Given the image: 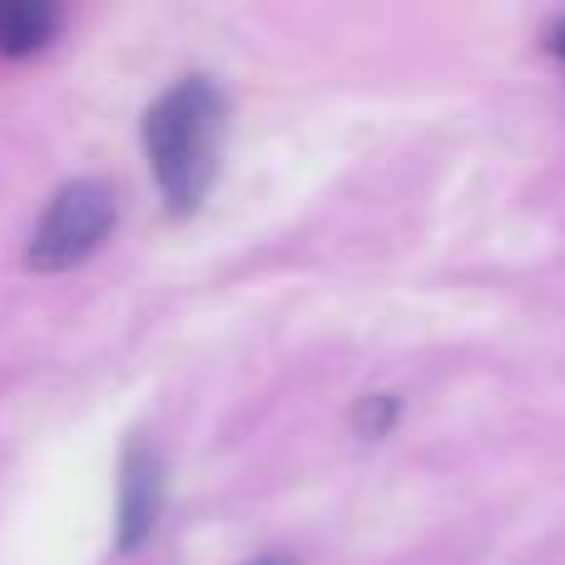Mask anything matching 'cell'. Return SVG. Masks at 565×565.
<instances>
[{"instance_id":"obj_1","label":"cell","mask_w":565,"mask_h":565,"mask_svg":"<svg viewBox=\"0 0 565 565\" xmlns=\"http://www.w3.org/2000/svg\"><path fill=\"white\" fill-rule=\"evenodd\" d=\"M224 95L209 75H184L149 105L145 154L169 214H194L218 174V139H224Z\"/></svg>"},{"instance_id":"obj_6","label":"cell","mask_w":565,"mask_h":565,"mask_svg":"<svg viewBox=\"0 0 565 565\" xmlns=\"http://www.w3.org/2000/svg\"><path fill=\"white\" fill-rule=\"evenodd\" d=\"M546 45H551V55H556V60H561V65H565V15L556 20V25H551V35H546Z\"/></svg>"},{"instance_id":"obj_5","label":"cell","mask_w":565,"mask_h":565,"mask_svg":"<svg viewBox=\"0 0 565 565\" xmlns=\"http://www.w3.org/2000/svg\"><path fill=\"white\" fill-rule=\"evenodd\" d=\"M397 412H402V402L392 397V392H367V397H358V407H352V431H358L362 441H377L397 427Z\"/></svg>"},{"instance_id":"obj_3","label":"cell","mask_w":565,"mask_h":565,"mask_svg":"<svg viewBox=\"0 0 565 565\" xmlns=\"http://www.w3.org/2000/svg\"><path fill=\"white\" fill-rule=\"evenodd\" d=\"M164 511V457L154 441L135 437L119 461V516H115V546L139 551L159 526Z\"/></svg>"},{"instance_id":"obj_7","label":"cell","mask_w":565,"mask_h":565,"mask_svg":"<svg viewBox=\"0 0 565 565\" xmlns=\"http://www.w3.org/2000/svg\"><path fill=\"white\" fill-rule=\"evenodd\" d=\"M248 565H292L288 556H258V561H248Z\"/></svg>"},{"instance_id":"obj_4","label":"cell","mask_w":565,"mask_h":565,"mask_svg":"<svg viewBox=\"0 0 565 565\" xmlns=\"http://www.w3.org/2000/svg\"><path fill=\"white\" fill-rule=\"evenodd\" d=\"M60 6L55 0H0V55L20 60L55 40Z\"/></svg>"},{"instance_id":"obj_2","label":"cell","mask_w":565,"mask_h":565,"mask_svg":"<svg viewBox=\"0 0 565 565\" xmlns=\"http://www.w3.org/2000/svg\"><path fill=\"white\" fill-rule=\"evenodd\" d=\"M115 218H119L115 189L99 184V179H75V184H65L50 199L40 224L30 228L25 268H35V274H65V268L85 264L109 238Z\"/></svg>"}]
</instances>
